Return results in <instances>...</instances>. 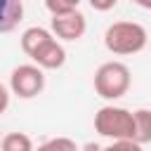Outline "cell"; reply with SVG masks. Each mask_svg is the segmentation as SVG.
Listing matches in <instances>:
<instances>
[{
    "label": "cell",
    "mask_w": 151,
    "mask_h": 151,
    "mask_svg": "<svg viewBox=\"0 0 151 151\" xmlns=\"http://www.w3.org/2000/svg\"><path fill=\"white\" fill-rule=\"evenodd\" d=\"M146 40H149V33L137 21H113L104 33L106 50L111 54H118V57L142 52L146 47Z\"/></svg>",
    "instance_id": "cell-1"
},
{
    "label": "cell",
    "mask_w": 151,
    "mask_h": 151,
    "mask_svg": "<svg viewBox=\"0 0 151 151\" xmlns=\"http://www.w3.org/2000/svg\"><path fill=\"white\" fill-rule=\"evenodd\" d=\"M94 130L111 142L134 139V111L106 104L94 113Z\"/></svg>",
    "instance_id": "cell-2"
},
{
    "label": "cell",
    "mask_w": 151,
    "mask_h": 151,
    "mask_svg": "<svg viewBox=\"0 0 151 151\" xmlns=\"http://www.w3.org/2000/svg\"><path fill=\"white\" fill-rule=\"evenodd\" d=\"M130 85H132V73L123 61H104L94 71V92L106 101H116L125 97Z\"/></svg>",
    "instance_id": "cell-3"
},
{
    "label": "cell",
    "mask_w": 151,
    "mask_h": 151,
    "mask_svg": "<svg viewBox=\"0 0 151 151\" xmlns=\"http://www.w3.org/2000/svg\"><path fill=\"white\" fill-rule=\"evenodd\" d=\"M45 90V71L35 64H21L9 73V92L19 99H33Z\"/></svg>",
    "instance_id": "cell-4"
},
{
    "label": "cell",
    "mask_w": 151,
    "mask_h": 151,
    "mask_svg": "<svg viewBox=\"0 0 151 151\" xmlns=\"http://www.w3.org/2000/svg\"><path fill=\"white\" fill-rule=\"evenodd\" d=\"M50 31L57 40H66V42H76L85 35L87 31V19L80 9L73 12H64V14H52L50 19Z\"/></svg>",
    "instance_id": "cell-5"
},
{
    "label": "cell",
    "mask_w": 151,
    "mask_h": 151,
    "mask_svg": "<svg viewBox=\"0 0 151 151\" xmlns=\"http://www.w3.org/2000/svg\"><path fill=\"white\" fill-rule=\"evenodd\" d=\"M31 59H33V64L40 66L42 71H57V68H61V66L66 64V50H64V45H61L57 38H52V40H47Z\"/></svg>",
    "instance_id": "cell-6"
},
{
    "label": "cell",
    "mask_w": 151,
    "mask_h": 151,
    "mask_svg": "<svg viewBox=\"0 0 151 151\" xmlns=\"http://www.w3.org/2000/svg\"><path fill=\"white\" fill-rule=\"evenodd\" d=\"M24 19V2L21 0H0V33H9Z\"/></svg>",
    "instance_id": "cell-7"
},
{
    "label": "cell",
    "mask_w": 151,
    "mask_h": 151,
    "mask_svg": "<svg viewBox=\"0 0 151 151\" xmlns=\"http://www.w3.org/2000/svg\"><path fill=\"white\" fill-rule=\"evenodd\" d=\"M52 31L50 28H42V26H28L24 33H21V50L26 52V57H33L47 40H52Z\"/></svg>",
    "instance_id": "cell-8"
},
{
    "label": "cell",
    "mask_w": 151,
    "mask_h": 151,
    "mask_svg": "<svg viewBox=\"0 0 151 151\" xmlns=\"http://www.w3.org/2000/svg\"><path fill=\"white\" fill-rule=\"evenodd\" d=\"M0 151H35V146L26 132H7L2 134Z\"/></svg>",
    "instance_id": "cell-9"
},
{
    "label": "cell",
    "mask_w": 151,
    "mask_h": 151,
    "mask_svg": "<svg viewBox=\"0 0 151 151\" xmlns=\"http://www.w3.org/2000/svg\"><path fill=\"white\" fill-rule=\"evenodd\" d=\"M134 142L137 144H149L151 142V111L149 109H137L134 111Z\"/></svg>",
    "instance_id": "cell-10"
},
{
    "label": "cell",
    "mask_w": 151,
    "mask_h": 151,
    "mask_svg": "<svg viewBox=\"0 0 151 151\" xmlns=\"http://www.w3.org/2000/svg\"><path fill=\"white\" fill-rule=\"evenodd\" d=\"M35 151H80V146L71 137H52V139L42 142Z\"/></svg>",
    "instance_id": "cell-11"
},
{
    "label": "cell",
    "mask_w": 151,
    "mask_h": 151,
    "mask_svg": "<svg viewBox=\"0 0 151 151\" xmlns=\"http://www.w3.org/2000/svg\"><path fill=\"white\" fill-rule=\"evenodd\" d=\"M83 0H45V7L50 9V14H64V12H73L78 9Z\"/></svg>",
    "instance_id": "cell-12"
},
{
    "label": "cell",
    "mask_w": 151,
    "mask_h": 151,
    "mask_svg": "<svg viewBox=\"0 0 151 151\" xmlns=\"http://www.w3.org/2000/svg\"><path fill=\"white\" fill-rule=\"evenodd\" d=\"M101 151H144V149L134 139H118V142H111V144L101 146Z\"/></svg>",
    "instance_id": "cell-13"
},
{
    "label": "cell",
    "mask_w": 151,
    "mask_h": 151,
    "mask_svg": "<svg viewBox=\"0 0 151 151\" xmlns=\"http://www.w3.org/2000/svg\"><path fill=\"white\" fill-rule=\"evenodd\" d=\"M87 2H90V7L97 9V12H109V9H113V7L118 5V0H87Z\"/></svg>",
    "instance_id": "cell-14"
},
{
    "label": "cell",
    "mask_w": 151,
    "mask_h": 151,
    "mask_svg": "<svg viewBox=\"0 0 151 151\" xmlns=\"http://www.w3.org/2000/svg\"><path fill=\"white\" fill-rule=\"evenodd\" d=\"M9 97H12L9 87H5V85L0 83V113H5V111H7V106H9Z\"/></svg>",
    "instance_id": "cell-15"
},
{
    "label": "cell",
    "mask_w": 151,
    "mask_h": 151,
    "mask_svg": "<svg viewBox=\"0 0 151 151\" xmlns=\"http://www.w3.org/2000/svg\"><path fill=\"white\" fill-rule=\"evenodd\" d=\"M80 151H101V146H99V144H94V142H87V144H83V146H80Z\"/></svg>",
    "instance_id": "cell-16"
},
{
    "label": "cell",
    "mask_w": 151,
    "mask_h": 151,
    "mask_svg": "<svg viewBox=\"0 0 151 151\" xmlns=\"http://www.w3.org/2000/svg\"><path fill=\"white\" fill-rule=\"evenodd\" d=\"M139 7H144V9H151V0H134Z\"/></svg>",
    "instance_id": "cell-17"
},
{
    "label": "cell",
    "mask_w": 151,
    "mask_h": 151,
    "mask_svg": "<svg viewBox=\"0 0 151 151\" xmlns=\"http://www.w3.org/2000/svg\"><path fill=\"white\" fill-rule=\"evenodd\" d=\"M0 142H2V130H0Z\"/></svg>",
    "instance_id": "cell-18"
},
{
    "label": "cell",
    "mask_w": 151,
    "mask_h": 151,
    "mask_svg": "<svg viewBox=\"0 0 151 151\" xmlns=\"http://www.w3.org/2000/svg\"><path fill=\"white\" fill-rule=\"evenodd\" d=\"M130 2H134V0H130Z\"/></svg>",
    "instance_id": "cell-19"
}]
</instances>
